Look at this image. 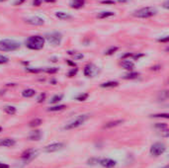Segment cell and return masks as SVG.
Here are the masks:
<instances>
[{
  "mask_svg": "<svg viewBox=\"0 0 169 168\" xmlns=\"http://www.w3.org/2000/svg\"><path fill=\"white\" fill-rule=\"evenodd\" d=\"M44 45H45V38L42 36H31L26 41V47L33 51L42 49Z\"/></svg>",
  "mask_w": 169,
  "mask_h": 168,
  "instance_id": "1",
  "label": "cell"
},
{
  "mask_svg": "<svg viewBox=\"0 0 169 168\" xmlns=\"http://www.w3.org/2000/svg\"><path fill=\"white\" fill-rule=\"evenodd\" d=\"M20 43L15 40L4 39L0 41V51H14L20 49Z\"/></svg>",
  "mask_w": 169,
  "mask_h": 168,
  "instance_id": "2",
  "label": "cell"
},
{
  "mask_svg": "<svg viewBox=\"0 0 169 168\" xmlns=\"http://www.w3.org/2000/svg\"><path fill=\"white\" fill-rule=\"evenodd\" d=\"M157 13V10L153 7H143L141 9L137 10V11L133 12V15L137 18H141V19H147L150 18L152 16L156 15Z\"/></svg>",
  "mask_w": 169,
  "mask_h": 168,
  "instance_id": "3",
  "label": "cell"
},
{
  "mask_svg": "<svg viewBox=\"0 0 169 168\" xmlns=\"http://www.w3.org/2000/svg\"><path fill=\"white\" fill-rule=\"evenodd\" d=\"M89 119V115L88 114H84V115H80L78 117H76L73 121H71L70 123H68L67 125L64 126V130H73V128H76L78 126H80L81 125L85 123L87 120Z\"/></svg>",
  "mask_w": 169,
  "mask_h": 168,
  "instance_id": "4",
  "label": "cell"
},
{
  "mask_svg": "<svg viewBox=\"0 0 169 168\" xmlns=\"http://www.w3.org/2000/svg\"><path fill=\"white\" fill-rule=\"evenodd\" d=\"M46 40L48 41V43L51 45H59L60 43L62 41V35L58 32H53L51 33V34H47L46 35Z\"/></svg>",
  "mask_w": 169,
  "mask_h": 168,
  "instance_id": "5",
  "label": "cell"
},
{
  "mask_svg": "<svg viewBox=\"0 0 169 168\" xmlns=\"http://www.w3.org/2000/svg\"><path fill=\"white\" fill-rule=\"evenodd\" d=\"M166 150V146L164 144L161 142H155L154 144H152L150 147V154L153 156H159L162 153H164Z\"/></svg>",
  "mask_w": 169,
  "mask_h": 168,
  "instance_id": "6",
  "label": "cell"
},
{
  "mask_svg": "<svg viewBox=\"0 0 169 168\" xmlns=\"http://www.w3.org/2000/svg\"><path fill=\"white\" fill-rule=\"evenodd\" d=\"M98 73H99V69L95 64L89 63L84 67V75L86 77H94Z\"/></svg>",
  "mask_w": 169,
  "mask_h": 168,
  "instance_id": "7",
  "label": "cell"
},
{
  "mask_svg": "<svg viewBox=\"0 0 169 168\" xmlns=\"http://www.w3.org/2000/svg\"><path fill=\"white\" fill-rule=\"evenodd\" d=\"M64 147V144H62V142H55V144H49V146H45V148H44V150L46 151V152H55V151H58L60 150V149H62Z\"/></svg>",
  "mask_w": 169,
  "mask_h": 168,
  "instance_id": "8",
  "label": "cell"
},
{
  "mask_svg": "<svg viewBox=\"0 0 169 168\" xmlns=\"http://www.w3.org/2000/svg\"><path fill=\"white\" fill-rule=\"evenodd\" d=\"M36 155H37V151L35 150V149H27L26 151H24V152L22 153L21 158L26 161H30V160H32L34 157H36Z\"/></svg>",
  "mask_w": 169,
  "mask_h": 168,
  "instance_id": "9",
  "label": "cell"
},
{
  "mask_svg": "<svg viewBox=\"0 0 169 168\" xmlns=\"http://www.w3.org/2000/svg\"><path fill=\"white\" fill-rule=\"evenodd\" d=\"M25 22L29 25H32V26H43V25L45 24L44 19H42V18H40V17H37V16L36 17H31V18H28V19H25Z\"/></svg>",
  "mask_w": 169,
  "mask_h": 168,
  "instance_id": "10",
  "label": "cell"
},
{
  "mask_svg": "<svg viewBox=\"0 0 169 168\" xmlns=\"http://www.w3.org/2000/svg\"><path fill=\"white\" fill-rule=\"evenodd\" d=\"M99 164L105 168H113L116 166L117 162L111 158H102L99 159Z\"/></svg>",
  "mask_w": 169,
  "mask_h": 168,
  "instance_id": "11",
  "label": "cell"
},
{
  "mask_svg": "<svg viewBox=\"0 0 169 168\" xmlns=\"http://www.w3.org/2000/svg\"><path fill=\"white\" fill-rule=\"evenodd\" d=\"M120 65L122 66L123 68H125V69L131 70V71L135 68V63H133V61H129V59H123L120 63Z\"/></svg>",
  "mask_w": 169,
  "mask_h": 168,
  "instance_id": "12",
  "label": "cell"
},
{
  "mask_svg": "<svg viewBox=\"0 0 169 168\" xmlns=\"http://www.w3.org/2000/svg\"><path fill=\"white\" fill-rule=\"evenodd\" d=\"M16 142L13 138H3L0 140V146H6V147H11L15 146Z\"/></svg>",
  "mask_w": 169,
  "mask_h": 168,
  "instance_id": "13",
  "label": "cell"
},
{
  "mask_svg": "<svg viewBox=\"0 0 169 168\" xmlns=\"http://www.w3.org/2000/svg\"><path fill=\"white\" fill-rule=\"evenodd\" d=\"M42 138V132L41 130H33L31 132V134H29V140H40Z\"/></svg>",
  "mask_w": 169,
  "mask_h": 168,
  "instance_id": "14",
  "label": "cell"
},
{
  "mask_svg": "<svg viewBox=\"0 0 169 168\" xmlns=\"http://www.w3.org/2000/svg\"><path fill=\"white\" fill-rule=\"evenodd\" d=\"M85 4V0H72L70 2V7L74 8V9H79V8L83 7Z\"/></svg>",
  "mask_w": 169,
  "mask_h": 168,
  "instance_id": "15",
  "label": "cell"
},
{
  "mask_svg": "<svg viewBox=\"0 0 169 168\" xmlns=\"http://www.w3.org/2000/svg\"><path fill=\"white\" fill-rule=\"evenodd\" d=\"M123 123H124L123 120H116V121H112V122H109V123L105 124L103 128H114V126H120L121 124H123Z\"/></svg>",
  "mask_w": 169,
  "mask_h": 168,
  "instance_id": "16",
  "label": "cell"
},
{
  "mask_svg": "<svg viewBox=\"0 0 169 168\" xmlns=\"http://www.w3.org/2000/svg\"><path fill=\"white\" fill-rule=\"evenodd\" d=\"M114 15H115L114 12H111V11H103V12H100V13H98L96 17H97L98 19H105V18L112 17V16H114Z\"/></svg>",
  "mask_w": 169,
  "mask_h": 168,
  "instance_id": "17",
  "label": "cell"
},
{
  "mask_svg": "<svg viewBox=\"0 0 169 168\" xmlns=\"http://www.w3.org/2000/svg\"><path fill=\"white\" fill-rule=\"evenodd\" d=\"M55 16L60 20H69L72 18V16L68 13H65V12H56Z\"/></svg>",
  "mask_w": 169,
  "mask_h": 168,
  "instance_id": "18",
  "label": "cell"
},
{
  "mask_svg": "<svg viewBox=\"0 0 169 168\" xmlns=\"http://www.w3.org/2000/svg\"><path fill=\"white\" fill-rule=\"evenodd\" d=\"M35 94H36V91H35L34 89H31V88L25 89V90L22 92L23 97H25V98H31V97H33Z\"/></svg>",
  "mask_w": 169,
  "mask_h": 168,
  "instance_id": "19",
  "label": "cell"
},
{
  "mask_svg": "<svg viewBox=\"0 0 169 168\" xmlns=\"http://www.w3.org/2000/svg\"><path fill=\"white\" fill-rule=\"evenodd\" d=\"M119 85L118 81H108V82H104L102 83L100 86L102 88H113V87H117Z\"/></svg>",
  "mask_w": 169,
  "mask_h": 168,
  "instance_id": "20",
  "label": "cell"
},
{
  "mask_svg": "<svg viewBox=\"0 0 169 168\" xmlns=\"http://www.w3.org/2000/svg\"><path fill=\"white\" fill-rule=\"evenodd\" d=\"M3 110L8 115H14V114H16V111H17V109L14 106H5V107H3Z\"/></svg>",
  "mask_w": 169,
  "mask_h": 168,
  "instance_id": "21",
  "label": "cell"
},
{
  "mask_svg": "<svg viewBox=\"0 0 169 168\" xmlns=\"http://www.w3.org/2000/svg\"><path fill=\"white\" fill-rule=\"evenodd\" d=\"M139 76V72H129L123 76L124 79H135Z\"/></svg>",
  "mask_w": 169,
  "mask_h": 168,
  "instance_id": "22",
  "label": "cell"
},
{
  "mask_svg": "<svg viewBox=\"0 0 169 168\" xmlns=\"http://www.w3.org/2000/svg\"><path fill=\"white\" fill-rule=\"evenodd\" d=\"M66 108L65 105H56V106H53V107H51L48 109V111L49 112H57V111H62V110H64Z\"/></svg>",
  "mask_w": 169,
  "mask_h": 168,
  "instance_id": "23",
  "label": "cell"
},
{
  "mask_svg": "<svg viewBox=\"0 0 169 168\" xmlns=\"http://www.w3.org/2000/svg\"><path fill=\"white\" fill-rule=\"evenodd\" d=\"M68 55H71L72 57L75 59V61H78V59H83V55L82 53H76V51H68Z\"/></svg>",
  "mask_w": 169,
  "mask_h": 168,
  "instance_id": "24",
  "label": "cell"
},
{
  "mask_svg": "<svg viewBox=\"0 0 169 168\" xmlns=\"http://www.w3.org/2000/svg\"><path fill=\"white\" fill-rule=\"evenodd\" d=\"M42 123H43V121H42L41 119H34L33 121L30 122V126H32V128H36V126H39L42 125Z\"/></svg>",
  "mask_w": 169,
  "mask_h": 168,
  "instance_id": "25",
  "label": "cell"
},
{
  "mask_svg": "<svg viewBox=\"0 0 169 168\" xmlns=\"http://www.w3.org/2000/svg\"><path fill=\"white\" fill-rule=\"evenodd\" d=\"M119 49L118 47H111L110 49H108L107 51H105V53H104V55H111L113 53H115Z\"/></svg>",
  "mask_w": 169,
  "mask_h": 168,
  "instance_id": "26",
  "label": "cell"
},
{
  "mask_svg": "<svg viewBox=\"0 0 169 168\" xmlns=\"http://www.w3.org/2000/svg\"><path fill=\"white\" fill-rule=\"evenodd\" d=\"M26 71L31 72V73H40V72L44 71V68H32V67H26Z\"/></svg>",
  "mask_w": 169,
  "mask_h": 168,
  "instance_id": "27",
  "label": "cell"
},
{
  "mask_svg": "<svg viewBox=\"0 0 169 168\" xmlns=\"http://www.w3.org/2000/svg\"><path fill=\"white\" fill-rule=\"evenodd\" d=\"M58 71V67H46L44 68V72H47V73H56Z\"/></svg>",
  "mask_w": 169,
  "mask_h": 168,
  "instance_id": "28",
  "label": "cell"
},
{
  "mask_svg": "<svg viewBox=\"0 0 169 168\" xmlns=\"http://www.w3.org/2000/svg\"><path fill=\"white\" fill-rule=\"evenodd\" d=\"M62 97H63L62 95H55V96H53V98H51V104H53V103H58L59 101H61Z\"/></svg>",
  "mask_w": 169,
  "mask_h": 168,
  "instance_id": "29",
  "label": "cell"
},
{
  "mask_svg": "<svg viewBox=\"0 0 169 168\" xmlns=\"http://www.w3.org/2000/svg\"><path fill=\"white\" fill-rule=\"evenodd\" d=\"M88 93H83V94H80V95H78V96L76 97V100H78V101H85L87 98H88Z\"/></svg>",
  "mask_w": 169,
  "mask_h": 168,
  "instance_id": "30",
  "label": "cell"
},
{
  "mask_svg": "<svg viewBox=\"0 0 169 168\" xmlns=\"http://www.w3.org/2000/svg\"><path fill=\"white\" fill-rule=\"evenodd\" d=\"M77 72H78V68H72V69H70L69 71H68L67 76L68 77H73L74 75H76Z\"/></svg>",
  "mask_w": 169,
  "mask_h": 168,
  "instance_id": "31",
  "label": "cell"
},
{
  "mask_svg": "<svg viewBox=\"0 0 169 168\" xmlns=\"http://www.w3.org/2000/svg\"><path fill=\"white\" fill-rule=\"evenodd\" d=\"M152 118H164V119H168V114H155V115H151Z\"/></svg>",
  "mask_w": 169,
  "mask_h": 168,
  "instance_id": "32",
  "label": "cell"
},
{
  "mask_svg": "<svg viewBox=\"0 0 169 168\" xmlns=\"http://www.w3.org/2000/svg\"><path fill=\"white\" fill-rule=\"evenodd\" d=\"M155 128H159L160 130H165V128H167V125H166V124H164V123H162V124L156 123Z\"/></svg>",
  "mask_w": 169,
  "mask_h": 168,
  "instance_id": "33",
  "label": "cell"
},
{
  "mask_svg": "<svg viewBox=\"0 0 169 168\" xmlns=\"http://www.w3.org/2000/svg\"><path fill=\"white\" fill-rule=\"evenodd\" d=\"M9 63V59L7 57H4V55H0V64H5Z\"/></svg>",
  "mask_w": 169,
  "mask_h": 168,
  "instance_id": "34",
  "label": "cell"
},
{
  "mask_svg": "<svg viewBox=\"0 0 169 168\" xmlns=\"http://www.w3.org/2000/svg\"><path fill=\"white\" fill-rule=\"evenodd\" d=\"M46 93H42L41 95H40V97L38 98V103H42V102H44L45 101V99H46Z\"/></svg>",
  "mask_w": 169,
  "mask_h": 168,
  "instance_id": "35",
  "label": "cell"
},
{
  "mask_svg": "<svg viewBox=\"0 0 169 168\" xmlns=\"http://www.w3.org/2000/svg\"><path fill=\"white\" fill-rule=\"evenodd\" d=\"M42 3H43V0H34L33 1V6H40L42 5Z\"/></svg>",
  "mask_w": 169,
  "mask_h": 168,
  "instance_id": "36",
  "label": "cell"
},
{
  "mask_svg": "<svg viewBox=\"0 0 169 168\" xmlns=\"http://www.w3.org/2000/svg\"><path fill=\"white\" fill-rule=\"evenodd\" d=\"M143 55H145L143 53H137V55H133V57H133V59H135V61H137V59H139V57H143Z\"/></svg>",
  "mask_w": 169,
  "mask_h": 168,
  "instance_id": "37",
  "label": "cell"
},
{
  "mask_svg": "<svg viewBox=\"0 0 169 168\" xmlns=\"http://www.w3.org/2000/svg\"><path fill=\"white\" fill-rule=\"evenodd\" d=\"M168 41H169V37L166 36L165 38H163V39H159V40H158V42H160V43H167Z\"/></svg>",
  "mask_w": 169,
  "mask_h": 168,
  "instance_id": "38",
  "label": "cell"
},
{
  "mask_svg": "<svg viewBox=\"0 0 169 168\" xmlns=\"http://www.w3.org/2000/svg\"><path fill=\"white\" fill-rule=\"evenodd\" d=\"M25 1H26V0H17V1H16L15 3H14V5H15V6H19V5H22V4L24 3Z\"/></svg>",
  "mask_w": 169,
  "mask_h": 168,
  "instance_id": "39",
  "label": "cell"
},
{
  "mask_svg": "<svg viewBox=\"0 0 169 168\" xmlns=\"http://www.w3.org/2000/svg\"><path fill=\"white\" fill-rule=\"evenodd\" d=\"M160 68H161V66H160V65H155V66H152V67H150V69L153 70V71H156V70H159Z\"/></svg>",
  "mask_w": 169,
  "mask_h": 168,
  "instance_id": "40",
  "label": "cell"
},
{
  "mask_svg": "<svg viewBox=\"0 0 169 168\" xmlns=\"http://www.w3.org/2000/svg\"><path fill=\"white\" fill-rule=\"evenodd\" d=\"M133 53H126V55H123L122 59H126V57H133Z\"/></svg>",
  "mask_w": 169,
  "mask_h": 168,
  "instance_id": "41",
  "label": "cell"
},
{
  "mask_svg": "<svg viewBox=\"0 0 169 168\" xmlns=\"http://www.w3.org/2000/svg\"><path fill=\"white\" fill-rule=\"evenodd\" d=\"M102 3L103 4H114L115 1H112V0H104V1H102Z\"/></svg>",
  "mask_w": 169,
  "mask_h": 168,
  "instance_id": "42",
  "label": "cell"
},
{
  "mask_svg": "<svg viewBox=\"0 0 169 168\" xmlns=\"http://www.w3.org/2000/svg\"><path fill=\"white\" fill-rule=\"evenodd\" d=\"M0 168H10V167H9V165L6 164V163L0 162Z\"/></svg>",
  "mask_w": 169,
  "mask_h": 168,
  "instance_id": "43",
  "label": "cell"
},
{
  "mask_svg": "<svg viewBox=\"0 0 169 168\" xmlns=\"http://www.w3.org/2000/svg\"><path fill=\"white\" fill-rule=\"evenodd\" d=\"M163 7L165 8V9H168V8H169V6H168V1H165V2H164Z\"/></svg>",
  "mask_w": 169,
  "mask_h": 168,
  "instance_id": "44",
  "label": "cell"
},
{
  "mask_svg": "<svg viewBox=\"0 0 169 168\" xmlns=\"http://www.w3.org/2000/svg\"><path fill=\"white\" fill-rule=\"evenodd\" d=\"M118 2H120V3H126V2H128L129 0H117Z\"/></svg>",
  "mask_w": 169,
  "mask_h": 168,
  "instance_id": "45",
  "label": "cell"
},
{
  "mask_svg": "<svg viewBox=\"0 0 169 168\" xmlns=\"http://www.w3.org/2000/svg\"><path fill=\"white\" fill-rule=\"evenodd\" d=\"M67 63H68V64H70V65H72V66H73V67L75 66V63H72V61H67Z\"/></svg>",
  "mask_w": 169,
  "mask_h": 168,
  "instance_id": "46",
  "label": "cell"
},
{
  "mask_svg": "<svg viewBox=\"0 0 169 168\" xmlns=\"http://www.w3.org/2000/svg\"><path fill=\"white\" fill-rule=\"evenodd\" d=\"M46 2H55V0H46Z\"/></svg>",
  "mask_w": 169,
  "mask_h": 168,
  "instance_id": "47",
  "label": "cell"
},
{
  "mask_svg": "<svg viewBox=\"0 0 169 168\" xmlns=\"http://www.w3.org/2000/svg\"><path fill=\"white\" fill-rule=\"evenodd\" d=\"M163 168H169V166H168V165H166V166H164Z\"/></svg>",
  "mask_w": 169,
  "mask_h": 168,
  "instance_id": "48",
  "label": "cell"
},
{
  "mask_svg": "<svg viewBox=\"0 0 169 168\" xmlns=\"http://www.w3.org/2000/svg\"><path fill=\"white\" fill-rule=\"evenodd\" d=\"M3 1H6V0H0V2H3Z\"/></svg>",
  "mask_w": 169,
  "mask_h": 168,
  "instance_id": "49",
  "label": "cell"
},
{
  "mask_svg": "<svg viewBox=\"0 0 169 168\" xmlns=\"http://www.w3.org/2000/svg\"><path fill=\"white\" fill-rule=\"evenodd\" d=\"M1 130H2V128H1V126H0V132H1Z\"/></svg>",
  "mask_w": 169,
  "mask_h": 168,
  "instance_id": "50",
  "label": "cell"
}]
</instances>
